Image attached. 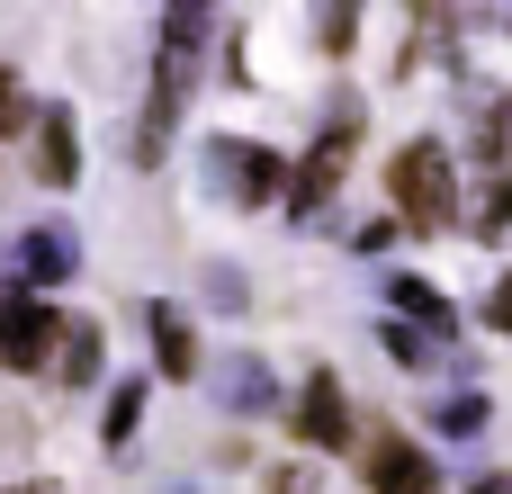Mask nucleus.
Listing matches in <instances>:
<instances>
[{
	"label": "nucleus",
	"mask_w": 512,
	"mask_h": 494,
	"mask_svg": "<svg viewBox=\"0 0 512 494\" xmlns=\"http://www.w3.org/2000/svg\"><path fill=\"white\" fill-rule=\"evenodd\" d=\"M387 189H396V225H414V234H450L459 225V180H450V144H405L396 162H387Z\"/></svg>",
	"instance_id": "obj_1"
},
{
	"label": "nucleus",
	"mask_w": 512,
	"mask_h": 494,
	"mask_svg": "<svg viewBox=\"0 0 512 494\" xmlns=\"http://www.w3.org/2000/svg\"><path fill=\"white\" fill-rule=\"evenodd\" d=\"M54 342H63V315L27 288H0V369H54Z\"/></svg>",
	"instance_id": "obj_2"
},
{
	"label": "nucleus",
	"mask_w": 512,
	"mask_h": 494,
	"mask_svg": "<svg viewBox=\"0 0 512 494\" xmlns=\"http://www.w3.org/2000/svg\"><path fill=\"white\" fill-rule=\"evenodd\" d=\"M9 261H18V279H9V288H27V297H45V288H63V279L81 270V234H72V225H27Z\"/></svg>",
	"instance_id": "obj_3"
},
{
	"label": "nucleus",
	"mask_w": 512,
	"mask_h": 494,
	"mask_svg": "<svg viewBox=\"0 0 512 494\" xmlns=\"http://www.w3.org/2000/svg\"><path fill=\"white\" fill-rule=\"evenodd\" d=\"M351 144H360V108L342 99L333 108V126H324V144L297 162V216H315L324 198H333V180H342V162H351Z\"/></svg>",
	"instance_id": "obj_4"
},
{
	"label": "nucleus",
	"mask_w": 512,
	"mask_h": 494,
	"mask_svg": "<svg viewBox=\"0 0 512 494\" xmlns=\"http://www.w3.org/2000/svg\"><path fill=\"white\" fill-rule=\"evenodd\" d=\"M207 162H216L225 198H243V207H261V198H279V189H288V162H279L270 144H234V135H225Z\"/></svg>",
	"instance_id": "obj_5"
},
{
	"label": "nucleus",
	"mask_w": 512,
	"mask_h": 494,
	"mask_svg": "<svg viewBox=\"0 0 512 494\" xmlns=\"http://www.w3.org/2000/svg\"><path fill=\"white\" fill-rule=\"evenodd\" d=\"M72 171H81V126H72L63 99H45L36 108V180L45 189H72Z\"/></svg>",
	"instance_id": "obj_6"
},
{
	"label": "nucleus",
	"mask_w": 512,
	"mask_h": 494,
	"mask_svg": "<svg viewBox=\"0 0 512 494\" xmlns=\"http://www.w3.org/2000/svg\"><path fill=\"white\" fill-rule=\"evenodd\" d=\"M297 441H315V450H342V441H351V405H342V378H333V369L306 378V396H297Z\"/></svg>",
	"instance_id": "obj_7"
},
{
	"label": "nucleus",
	"mask_w": 512,
	"mask_h": 494,
	"mask_svg": "<svg viewBox=\"0 0 512 494\" xmlns=\"http://www.w3.org/2000/svg\"><path fill=\"white\" fill-rule=\"evenodd\" d=\"M216 405H225V414H243V423H252V414H270V405H279L270 360H261V351H234V360L216 369Z\"/></svg>",
	"instance_id": "obj_8"
},
{
	"label": "nucleus",
	"mask_w": 512,
	"mask_h": 494,
	"mask_svg": "<svg viewBox=\"0 0 512 494\" xmlns=\"http://www.w3.org/2000/svg\"><path fill=\"white\" fill-rule=\"evenodd\" d=\"M369 477H378V494H441L432 459H423L414 441H396V432H387V441L369 450Z\"/></svg>",
	"instance_id": "obj_9"
},
{
	"label": "nucleus",
	"mask_w": 512,
	"mask_h": 494,
	"mask_svg": "<svg viewBox=\"0 0 512 494\" xmlns=\"http://www.w3.org/2000/svg\"><path fill=\"white\" fill-rule=\"evenodd\" d=\"M144 324H153V360H162L171 378H189V369H198V333H189V315H180L171 297H153Z\"/></svg>",
	"instance_id": "obj_10"
},
{
	"label": "nucleus",
	"mask_w": 512,
	"mask_h": 494,
	"mask_svg": "<svg viewBox=\"0 0 512 494\" xmlns=\"http://www.w3.org/2000/svg\"><path fill=\"white\" fill-rule=\"evenodd\" d=\"M99 369H108V333H99V324H63V342H54V378H63V387H90Z\"/></svg>",
	"instance_id": "obj_11"
},
{
	"label": "nucleus",
	"mask_w": 512,
	"mask_h": 494,
	"mask_svg": "<svg viewBox=\"0 0 512 494\" xmlns=\"http://www.w3.org/2000/svg\"><path fill=\"white\" fill-rule=\"evenodd\" d=\"M387 306H396V315H414L423 333H459V306H450L432 279H387Z\"/></svg>",
	"instance_id": "obj_12"
},
{
	"label": "nucleus",
	"mask_w": 512,
	"mask_h": 494,
	"mask_svg": "<svg viewBox=\"0 0 512 494\" xmlns=\"http://www.w3.org/2000/svg\"><path fill=\"white\" fill-rule=\"evenodd\" d=\"M135 423H144V378H126V387L108 396V423H99V441H108V450H126V441H135Z\"/></svg>",
	"instance_id": "obj_13"
},
{
	"label": "nucleus",
	"mask_w": 512,
	"mask_h": 494,
	"mask_svg": "<svg viewBox=\"0 0 512 494\" xmlns=\"http://www.w3.org/2000/svg\"><path fill=\"white\" fill-rule=\"evenodd\" d=\"M477 234H486V243H512V171L486 180V198H477Z\"/></svg>",
	"instance_id": "obj_14"
},
{
	"label": "nucleus",
	"mask_w": 512,
	"mask_h": 494,
	"mask_svg": "<svg viewBox=\"0 0 512 494\" xmlns=\"http://www.w3.org/2000/svg\"><path fill=\"white\" fill-rule=\"evenodd\" d=\"M207 27H216V18H207V9H162V54H171V63H189V54H198V36H207Z\"/></svg>",
	"instance_id": "obj_15"
},
{
	"label": "nucleus",
	"mask_w": 512,
	"mask_h": 494,
	"mask_svg": "<svg viewBox=\"0 0 512 494\" xmlns=\"http://www.w3.org/2000/svg\"><path fill=\"white\" fill-rule=\"evenodd\" d=\"M432 423L450 441H468V432H486V396H450V405H432Z\"/></svg>",
	"instance_id": "obj_16"
},
{
	"label": "nucleus",
	"mask_w": 512,
	"mask_h": 494,
	"mask_svg": "<svg viewBox=\"0 0 512 494\" xmlns=\"http://www.w3.org/2000/svg\"><path fill=\"white\" fill-rule=\"evenodd\" d=\"M315 36H324V54H351V36H360V9H324V18H315Z\"/></svg>",
	"instance_id": "obj_17"
},
{
	"label": "nucleus",
	"mask_w": 512,
	"mask_h": 494,
	"mask_svg": "<svg viewBox=\"0 0 512 494\" xmlns=\"http://www.w3.org/2000/svg\"><path fill=\"white\" fill-rule=\"evenodd\" d=\"M378 342H387V351H396V360H405V369H432V360H441V351H432V342H423V333H405V324H387V333H378Z\"/></svg>",
	"instance_id": "obj_18"
},
{
	"label": "nucleus",
	"mask_w": 512,
	"mask_h": 494,
	"mask_svg": "<svg viewBox=\"0 0 512 494\" xmlns=\"http://www.w3.org/2000/svg\"><path fill=\"white\" fill-rule=\"evenodd\" d=\"M18 117H27V81H18V72H9V63H0V135H9V126H18Z\"/></svg>",
	"instance_id": "obj_19"
},
{
	"label": "nucleus",
	"mask_w": 512,
	"mask_h": 494,
	"mask_svg": "<svg viewBox=\"0 0 512 494\" xmlns=\"http://www.w3.org/2000/svg\"><path fill=\"white\" fill-rule=\"evenodd\" d=\"M486 315H495V333H512V279L495 288V306H486Z\"/></svg>",
	"instance_id": "obj_20"
},
{
	"label": "nucleus",
	"mask_w": 512,
	"mask_h": 494,
	"mask_svg": "<svg viewBox=\"0 0 512 494\" xmlns=\"http://www.w3.org/2000/svg\"><path fill=\"white\" fill-rule=\"evenodd\" d=\"M468 494H512V477H477V486H468Z\"/></svg>",
	"instance_id": "obj_21"
},
{
	"label": "nucleus",
	"mask_w": 512,
	"mask_h": 494,
	"mask_svg": "<svg viewBox=\"0 0 512 494\" xmlns=\"http://www.w3.org/2000/svg\"><path fill=\"white\" fill-rule=\"evenodd\" d=\"M162 494H198V486H162Z\"/></svg>",
	"instance_id": "obj_22"
},
{
	"label": "nucleus",
	"mask_w": 512,
	"mask_h": 494,
	"mask_svg": "<svg viewBox=\"0 0 512 494\" xmlns=\"http://www.w3.org/2000/svg\"><path fill=\"white\" fill-rule=\"evenodd\" d=\"M18 494H45V486H18Z\"/></svg>",
	"instance_id": "obj_23"
}]
</instances>
